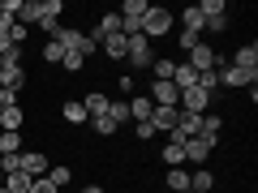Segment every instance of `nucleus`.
Wrapping results in <instances>:
<instances>
[{
  "mask_svg": "<svg viewBox=\"0 0 258 193\" xmlns=\"http://www.w3.org/2000/svg\"><path fill=\"white\" fill-rule=\"evenodd\" d=\"M172 26H176V18H172L168 9H159V5H151L147 18H142V35H147V39H164V35H172Z\"/></svg>",
  "mask_w": 258,
  "mask_h": 193,
  "instance_id": "f257e3e1",
  "label": "nucleus"
},
{
  "mask_svg": "<svg viewBox=\"0 0 258 193\" xmlns=\"http://www.w3.org/2000/svg\"><path fill=\"white\" fill-rule=\"evenodd\" d=\"M198 13H203V26L211 30V35H224V30H228V5H224V0H203Z\"/></svg>",
  "mask_w": 258,
  "mask_h": 193,
  "instance_id": "f03ea898",
  "label": "nucleus"
},
{
  "mask_svg": "<svg viewBox=\"0 0 258 193\" xmlns=\"http://www.w3.org/2000/svg\"><path fill=\"white\" fill-rule=\"evenodd\" d=\"M185 64H189L194 73H211V69H220V56H215V47L211 43H198V47H189V52H185Z\"/></svg>",
  "mask_w": 258,
  "mask_h": 193,
  "instance_id": "7ed1b4c3",
  "label": "nucleus"
},
{
  "mask_svg": "<svg viewBox=\"0 0 258 193\" xmlns=\"http://www.w3.org/2000/svg\"><path fill=\"white\" fill-rule=\"evenodd\" d=\"M125 64H129V69H147V64H155V52H151V39L147 35H129Z\"/></svg>",
  "mask_w": 258,
  "mask_h": 193,
  "instance_id": "20e7f679",
  "label": "nucleus"
},
{
  "mask_svg": "<svg viewBox=\"0 0 258 193\" xmlns=\"http://www.w3.org/2000/svg\"><path fill=\"white\" fill-rule=\"evenodd\" d=\"M181 150H185V163L207 167V163H211V155H215V142H207V138H185Z\"/></svg>",
  "mask_w": 258,
  "mask_h": 193,
  "instance_id": "39448f33",
  "label": "nucleus"
},
{
  "mask_svg": "<svg viewBox=\"0 0 258 193\" xmlns=\"http://www.w3.org/2000/svg\"><path fill=\"white\" fill-rule=\"evenodd\" d=\"M211 94L203 90V86H189V90H181V99H176V108L181 112H194V116H203V112H211Z\"/></svg>",
  "mask_w": 258,
  "mask_h": 193,
  "instance_id": "423d86ee",
  "label": "nucleus"
},
{
  "mask_svg": "<svg viewBox=\"0 0 258 193\" xmlns=\"http://www.w3.org/2000/svg\"><path fill=\"white\" fill-rule=\"evenodd\" d=\"M232 69H241V73L249 77V82H258V47L254 43H245V47H237V52H232Z\"/></svg>",
  "mask_w": 258,
  "mask_h": 193,
  "instance_id": "0eeeda50",
  "label": "nucleus"
},
{
  "mask_svg": "<svg viewBox=\"0 0 258 193\" xmlns=\"http://www.w3.org/2000/svg\"><path fill=\"white\" fill-rule=\"evenodd\" d=\"M47 167H52V163H47V155H43V150H22V163H18V172H26L30 180L47 176Z\"/></svg>",
  "mask_w": 258,
  "mask_h": 193,
  "instance_id": "6e6552de",
  "label": "nucleus"
},
{
  "mask_svg": "<svg viewBox=\"0 0 258 193\" xmlns=\"http://www.w3.org/2000/svg\"><path fill=\"white\" fill-rule=\"evenodd\" d=\"M147 99L155 103V108H176V99H181V90H176L172 82H151V86H147Z\"/></svg>",
  "mask_w": 258,
  "mask_h": 193,
  "instance_id": "1a4fd4ad",
  "label": "nucleus"
},
{
  "mask_svg": "<svg viewBox=\"0 0 258 193\" xmlns=\"http://www.w3.org/2000/svg\"><path fill=\"white\" fill-rule=\"evenodd\" d=\"M39 9H43V22H39V26H43V35L52 39V35H56V26H60V13H64V0H39Z\"/></svg>",
  "mask_w": 258,
  "mask_h": 193,
  "instance_id": "9d476101",
  "label": "nucleus"
},
{
  "mask_svg": "<svg viewBox=\"0 0 258 193\" xmlns=\"http://www.w3.org/2000/svg\"><path fill=\"white\" fill-rule=\"evenodd\" d=\"M215 82H220V86H232V90H241V86H254L245 73H241V69H232L228 60H224L220 69H215Z\"/></svg>",
  "mask_w": 258,
  "mask_h": 193,
  "instance_id": "9b49d317",
  "label": "nucleus"
},
{
  "mask_svg": "<svg viewBox=\"0 0 258 193\" xmlns=\"http://www.w3.org/2000/svg\"><path fill=\"white\" fill-rule=\"evenodd\" d=\"M26 86V64H5L0 69V90H22Z\"/></svg>",
  "mask_w": 258,
  "mask_h": 193,
  "instance_id": "f8f14e48",
  "label": "nucleus"
},
{
  "mask_svg": "<svg viewBox=\"0 0 258 193\" xmlns=\"http://www.w3.org/2000/svg\"><path fill=\"white\" fill-rule=\"evenodd\" d=\"M176 120H181V108H155V112H151V125H155V133H172Z\"/></svg>",
  "mask_w": 258,
  "mask_h": 193,
  "instance_id": "ddd939ff",
  "label": "nucleus"
},
{
  "mask_svg": "<svg viewBox=\"0 0 258 193\" xmlns=\"http://www.w3.org/2000/svg\"><path fill=\"white\" fill-rule=\"evenodd\" d=\"M99 52L108 56V60H125V52H129V35H120V30H116V35H108V39L99 43Z\"/></svg>",
  "mask_w": 258,
  "mask_h": 193,
  "instance_id": "4468645a",
  "label": "nucleus"
},
{
  "mask_svg": "<svg viewBox=\"0 0 258 193\" xmlns=\"http://www.w3.org/2000/svg\"><path fill=\"white\" fill-rule=\"evenodd\" d=\"M22 120H26L22 103H18V108H5V112H0V133H22Z\"/></svg>",
  "mask_w": 258,
  "mask_h": 193,
  "instance_id": "2eb2a0df",
  "label": "nucleus"
},
{
  "mask_svg": "<svg viewBox=\"0 0 258 193\" xmlns=\"http://www.w3.org/2000/svg\"><path fill=\"white\" fill-rule=\"evenodd\" d=\"M181 30H185V35H198V39H203V13H198V5H189V9H181Z\"/></svg>",
  "mask_w": 258,
  "mask_h": 193,
  "instance_id": "dca6fc26",
  "label": "nucleus"
},
{
  "mask_svg": "<svg viewBox=\"0 0 258 193\" xmlns=\"http://www.w3.org/2000/svg\"><path fill=\"white\" fill-rule=\"evenodd\" d=\"M129 120H151V112H155V103L147 99V94H129Z\"/></svg>",
  "mask_w": 258,
  "mask_h": 193,
  "instance_id": "f3484780",
  "label": "nucleus"
},
{
  "mask_svg": "<svg viewBox=\"0 0 258 193\" xmlns=\"http://www.w3.org/2000/svg\"><path fill=\"white\" fill-rule=\"evenodd\" d=\"M108 103H112V99H108L103 90H91V94L82 99V108H86V116L95 120V116H108Z\"/></svg>",
  "mask_w": 258,
  "mask_h": 193,
  "instance_id": "a211bd4d",
  "label": "nucleus"
},
{
  "mask_svg": "<svg viewBox=\"0 0 258 193\" xmlns=\"http://www.w3.org/2000/svg\"><path fill=\"white\" fill-rule=\"evenodd\" d=\"M189 189H194V193H215V172H211V167L189 172Z\"/></svg>",
  "mask_w": 258,
  "mask_h": 193,
  "instance_id": "6ab92c4d",
  "label": "nucleus"
},
{
  "mask_svg": "<svg viewBox=\"0 0 258 193\" xmlns=\"http://www.w3.org/2000/svg\"><path fill=\"white\" fill-rule=\"evenodd\" d=\"M18 22H22L26 30L43 22V9H39V0H22V13H18Z\"/></svg>",
  "mask_w": 258,
  "mask_h": 193,
  "instance_id": "aec40b11",
  "label": "nucleus"
},
{
  "mask_svg": "<svg viewBox=\"0 0 258 193\" xmlns=\"http://www.w3.org/2000/svg\"><path fill=\"white\" fill-rule=\"evenodd\" d=\"M220 129H224V116H215V112H203V129H198V138L215 142V138H220Z\"/></svg>",
  "mask_w": 258,
  "mask_h": 193,
  "instance_id": "412c9836",
  "label": "nucleus"
},
{
  "mask_svg": "<svg viewBox=\"0 0 258 193\" xmlns=\"http://www.w3.org/2000/svg\"><path fill=\"white\" fill-rule=\"evenodd\" d=\"M60 116L69 120V125H86V120H91V116H86V108H82V99H69L60 108Z\"/></svg>",
  "mask_w": 258,
  "mask_h": 193,
  "instance_id": "4be33fe9",
  "label": "nucleus"
},
{
  "mask_svg": "<svg viewBox=\"0 0 258 193\" xmlns=\"http://www.w3.org/2000/svg\"><path fill=\"white\" fill-rule=\"evenodd\" d=\"M47 180H52L56 189H64V184H74V167H64V163H56V167H47Z\"/></svg>",
  "mask_w": 258,
  "mask_h": 193,
  "instance_id": "5701e85b",
  "label": "nucleus"
},
{
  "mask_svg": "<svg viewBox=\"0 0 258 193\" xmlns=\"http://www.w3.org/2000/svg\"><path fill=\"white\" fill-rule=\"evenodd\" d=\"M168 189L172 193H181V189H189V172H185V167H168Z\"/></svg>",
  "mask_w": 258,
  "mask_h": 193,
  "instance_id": "b1692460",
  "label": "nucleus"
},
{
  "mask_svg": "<svg viewBox=\"0 0 258 193\" xmlns=\"http://www.w3.org/2000/svg\"><path fill=\"white\" fill-rule=\"evenodd\" d=\"M159 155H164V163H168V167H185V150H181V142H168Z\"/></svg>",
  "mask_w": 258,
  "mask_h": 193,
  "instance_id": "393cba45",
  "label": "nucleus"
},
{
  "mask_svg": "<svg viewBox=\"0 0 258 193\" xmlns=\"http://www.w3.org/2000/svg\"><path fill=\"white\" fill-rule=\"evenodd\" d=\"M5 189L9 193H30V176L26 172H9L5 176Z\"/></svg>",
  "mask_w": 258,
  "mask_h": 193,
  "instance_id": "a878e982",
  "label": "nucleus"
},
{
  "mask_svg": "<svg viewBox=\"0 0 258 193\" xmlns=\"http://www.w3.org/2000/svg\"><path fill=\"white\" fill-rule=\"evenodd\" d=\"M39 52H43V64H60V60H64V47L56 43V39H47V43L39 47Z\"/></svg>",
  "mask_w": 258,
  "mask_h": 193,
  "instance_id": "bb28decb",
  "label": "nucleus"
},
{
  "mask_svg": "<svg viewBox=\"0 0 258 193\" xmlns=\"http://www.w3.org/2000/svg\"><path fill=\"white\" fill-rule=\"evenodd\" d=\"M0 155H22V133H0Z\"/></svg>",
  "mask_w": 258,
  "mask_h": 193,
  "instance_id": "cd10ccee",
  "label": "nucleus"
},
{
  "mask_svg": "<svg viewBox=\"0 0 258 193\" xmlns=\"http://www.w3.org/2000/svg\"><path fill=\"white\" fill-rule=\"evenodd\" d=\"M91 125H95V133H99V138H112V133H116V129H120V125H116V120H112V116H95Z\"/></svg>",
  "mask_w": 258,
  "mask_h": 193,
  "instance_id": "c85d7f7f",
  "label": "nucleus"
},
{
  "mask_svg": "<svg viewBox=\"0 0 258 193\" xmlns=\"http://www.w3.org/2000/svg\"><path fill=\"white\" fill-rule=\"evenodd\" d=\"M108 116L116 120V125H125V120H129V103H125V99H112V103H108Z\"/></svg>",
  "mask_w": 258,
  "mask_h": 193,
  "instance_id": "c756f323",
  "label": "nucleus"
},
{
  "mask_svg": "<svg viewBox=\"0 0 258 193\" xmlns=\"http://www.w3.org/2000/svg\"><path fill=\"white\" fill-rule=\"evenodd\" d=\"M60 69H69V73H82V69H86V56H78V52H64Z\"/></svg>",
  "mask_w": 258,
  "mask_h": 193,
  "instance_id": "7c9ffc66",
  "label": "nucleus"
},
{
  "mask_svg": "<svg viewBox=\"0 0 258 193\" xmlns=\"http://www.w3.org/2000/svg\"><path fill=\"white\" fill-rule=\"evenodd\" d=\"M134 133H138V142H151V138H159L151 120H138V125H134Z\"/></svg>",
  "mask_w": 258,
  "mask_h": 193,
  "instance_id": "2f4dec72",
  "label": "nucleus"
},
{
  "mask_svg": "<svg viewBox=\"0 0 258 193\" xmlns=\"http://www.w3.org/2000/svg\"><path fill=\"white\" fill-rule=\"evenodd\" d=\"M18 163H22V155H0V176L18 172Z\"/></svg>",
  "mask_w": 258,
  "mask_h": 193,
  "instance_id": "473e14b6",
  "label": "nucleus"
},
{
  "mask_svg": "<svg viewBox=\"0 0 258 193\" xmlns=\"http://www.w3.org/2000/svg\"><path fill=\"white\" fill-rule=\"evenodd\" d=\"M30 193H60V189H56L47 176H39V180H30Z\"/></svg>",
  "mask_w": 258,
  "mask_h": 193,
  "instance_id": "72a5a7b5",
  "label": "nucleus"
},
{
  "mask_svg": "<svg viewBox=\"0 0 258 193\" xmlns=\"http://www.w3.org/2000/svg\"><path fill=\"white\" fill-rule=\"evenodd\" d=\"M13 22H18L13 13H5V9H0V35H9V30H13Z\"/></svg>",
  "mask_w": 258,
  "mask_h": 193,
  "instance_id": "f704fd0d",
  "label": "nucleus"
},
{
  "mask_svg": "<svg viewBox=\"0 0 258 193\" xmlns=\"http://www.w3.org/2000/svg\"><path fill=\"white\" fill-rule=\"evenodd\" d=\"M134 86H138V82H134V73H120V90H125V94H134Z\"/></svg>",
  "mask_w": 258,
  "mask_h": 193,
  "instance_id": "c9c22d12",
  "label": "nucleus"
},
{
  "mask_svg": "<svg viewBox=\"0 0 258 193\" xmlns=\"http://www.w3.org/2000/svg\"><path fill=\"white\" fill-rule=\"evenodd\" d=\"M9 47H13V43H9V35H0V56H9Z\"/></svg>",
  "mask_w": 258,
  "mask_h": 193,
  "instance_id": "e433bc0d",
  "label": "nucleus"
},
{
  "mask_svg": "<svg viewBox=\"0 0 258 193\" xmlns=\"http://www.w3.org/2000/svg\"><path fill=\"white\" fill-rule=\"evenodd\" d=\"M78 193H103V189H99V184H82V189H78Z\"/></svg>",
  "mask_w": 258,
  "mask_h": 193,
  "instance_id": "4c0bfd02",
  "label": "nucleus"
},
{
  "mask_svg": "<svg viewBox=\"0 0 258 193\" xmlns=\"http://www.w3.org/2000/svg\"><path fill=\"white\" fill-rule=\"evenodd\" d=\"M0 193H9V189H5V180H0Z\"/></svg>",
  "mask_w": 258,
  "mask_h": 193,
  "instance_id": "58836bf2",
  "label": "nucleus"
},
{
  "mask_svg": "<svg viewBox=\"0 0 258 193\" xmlns=\"http://www.w3.org/2000/svg\"><path fill=\"white\" fill-rule=\"evenodd\" d=\"M0 69H5V56H0Z\"/></svg>",
  "mask_w": 258,
  "mask_h": 193,
  "instance_id": "ea45409f",
  "label": "nucleus"
},
{
  "mask_svg": "<svg viewBox=\"0 0 258 193\" xmlns=\"http://www.w3.org/2000/svg\"><path fill=\"white\" fill-rule=\"evenodd\" d=\"M181 193H194V189H181Z\"/></svg>",
  "mask_w": 258,
  "mask_h": 193,
  "instance_id": "a19ab883",
  "label": "nucleus"
},
{
  "mask_svg": "<svg viewBox=\"0 0 258 193\" xmlns=\"http://www.w3.org/2000/svg\"><path fill=\"white\" fill-rule=\"evenodd\" d=\"M0 112H5V108H0Z\"/></svg>",
  "mask_w": 258,
  "mask_h": 193,
  "instance_id": "79ce46f5",
  "label": "nucleus"
}]
</instances>
